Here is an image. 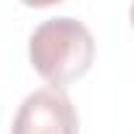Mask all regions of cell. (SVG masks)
Here are the masks:
<instances>
[{
  "mask_svg": "<svg viewBox=\"0 0 134 134\" xmlns=\"http://www.w3.org/2000/svg\"><path fill=\"white\" fill-rule=\"evenodd\" d=\"M29 60L34 71L60 90L82 79L95 60L92 32L71 16H55L42 21L29 37Z\"/></svg>",
  "mask_w": 134,
  "mask_h": 134,
  "instance_id": "cell-1",
  "label": "cell"
},
{
  "mask_svg": "<svg viewBox=\"0 0 134 134\" xmlns=\"http://www.w3.org/2000/svg\"><path fill=\"white\" fill-rule=\"evenodd\" d=\"M11 134H79V118L69 95L45 87L24 97Z\"/></svg>",
  "mask_w": 134,
  "mask_h": 134,
  "instance_id": "cell-2",
  "label": "cell"
},
{
  "mask_svg": "<svg viewBox=\"0 0 134 134\" xmlns=\"http://www.w3.org/2000/svg\"><path fill=\"white\" fill-rule=\"evenodd\" d=\"M131 26H134V5H131Z\"/></svg>",
  "mask_w": 134,
  "mask_h": 134,
  "instance_id": "cell-3",
  "label": "cell"
}]
</instances>
